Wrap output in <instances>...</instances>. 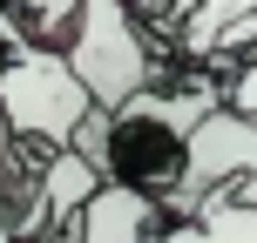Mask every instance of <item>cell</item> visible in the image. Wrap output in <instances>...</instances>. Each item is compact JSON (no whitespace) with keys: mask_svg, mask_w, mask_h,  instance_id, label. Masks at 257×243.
Listing matches in <instances>:
<instances>
[{"mask_svg":"<svg viewBox=\"0 0 257 243\" xmlns=\"http://www.w3.org/2000/svg\"><path fill=\"white\" fill-rule=\"evenodd\" d=\"M223 102V75L210 68H190L183 81H149L128 102L108 108L102 149H95V169L108 182H128V189H149L156 203H169L183 176V149H190V128Z\"/></svg>","mask_w":257,"mask_h":243,"instance_id":"6da1fadb","label":"cell"},{"mask_svg":"<svg viewBox=\"0 0 257 243\" xmlns=\"http://www.w3.org/2000/svg\"><path fill=\"white\" fill-rule=\"evenodd\" d=\"M61 54H68V68L88 81L95 102L115 108V102H128L136 88L163 81L176 48H169L128 0H81L75 21H68V34H61Z\"/></svg>","mask_w":257,"mask_h":243,"instance_id":"7a4b0ae2","label":"cell"},{"mask_svg":"<svg viewBox=\"0 0 257 243\" xmlns=\"http://www.w3.org/2000/svg\"><path fill=\"white\" fill-rule=\"evenodd\" d=\"M88 108H95V95L68 68V54L54 41H34L14 27L7 61H0V128L21 149H61V142H75Z\"/></svg>","mask_w":257,"mask_h":243,"instance_id":"3957f363","label":"cell"},{"mask_svg":"<svg viewBox=\"0 0 257 243\" xmlns=\"http://www.w3.org/2000/svg\"><path fill=\"white\" fill-rule=\"evenodd\" d=\"M230 182L244 203H257V115H237L230 102H217L203 122L190 128V149H183V176L169 189V216L190 209L203 189H223Z\"/></svg>","mask_w":257,"mask_h":243,"instance_id":"277c9868","label":"cell"},{"mask_svg":"<svg viewBox=\"0 0 257 243\" xmlns=\"http://www.w3.org/2000/svg\"><path fill=\"white\" fill-rule=\"evenodd\" d=\"M163 216H169V209L156 203L149 189H128V182H108L102 176V189L75 209V223H68L61 243H156Z\"/></svg>","mask_w":257,"mask_h":243,"instance_id":"5b68a950","label":"cell"},{"mask_svg":"<svg viewBox=\"0 0 257 243\" xmlns=\"http://www.w3.org/2000/svg\"><path fill=\"white\" fill-rule=\"evenodd\" d=\"M156 243H257V203H244L230 182L223 189H203L190 209L163 216Z\"/></svg>","mask_w":257,"mask_h":243,"instance_id":"8992f818","label":"cell"},{"mask_svg":"<svg viewBox=\"0 0 257 243\" xmlns=\"http://www.w3.org/2000/svg\"><path fill=\"white\" fill-rule=\"evenodd\" d=\"M257 0H169V48H176V61L190 68L196 54H203V41L217 34L230 14H250Z\"/></svg>","mask_w":257,"mask_h":243,"instance_id":"52a82bcc","label":"cell"},{"mask_svg":"<svg viewBox=\"0 0 257 243\" xmlns=\"http://www.w3.org/2000/svg\"><path fill=\"white\" fill-rule=\"evenodd\" d=\"M223 102H230L237 115H257V48L230 68V75H223Z\"/></svg>","mask_w":257,"mask_h":243,"instance_id":"ba28073f","label":"cell"},{"mask_svg":"<svg viewBox=\"0 0 257 243\" xmlns=\"http://www.w3.org/2000/svg\"><path fill=\"white\" fill-rule=\"evenodd\" d=\"M14 27H21V21H14V7H0V61H7V41H14Z\"/></svg>","mask_w":257,"mask_h":243,"instance_id":"9c48e42d","label":"cell"},{"mask_svg":"<svg viewBox=\"0 0 257 243\" xmlns=\"http://www.w3.org/2000/svg\"><path fill=\"white\" fill-rule=\"evenodd\" d=\"M0 243H21V236H7V230H0Z\"/></svg>","mask_w":257,"mask_h":243,"instance_id":"30bf717a","label":"cell"}]
</instances>
